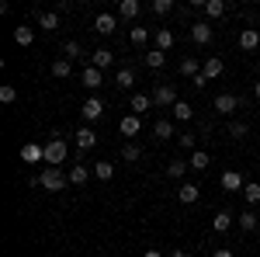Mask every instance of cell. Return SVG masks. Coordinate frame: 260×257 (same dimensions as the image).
I'll return each mask as SVG.
<instances>
[{"label":"cell","instance_id":"cb8c5ba5","mask_svg":"<svg viewBox=\"0 0 260 257\" xmlns=\"http://www.w3.org/2000/svg\"><path fill=\"white\" fill-rule=\"evenodd\" d=\"M149 104H153V94H132V115H146L149 111Z\"/></svg>","mask_w":260,"mask_h":257},{"label":"cell","instance_id":"7402d4cb","mask_svg":"<svg viewBox=\"0 0 260 257\" xmlns=\"http://www.w3.org/2000/svg\"><path fill=\"white\" fill-rule=\"evenodd\" d=\"M142 63H146L149 70H163V66H167V56H163L160 49H149V52H142Z\"/></svg>","mask_w":260,"mask_h":257},{"label":"cell","instance_id":"7c38bea8","mask_svg":"<svg viewBox=\"0 0 260 257\" xmlns=\"http://www.w3.org/2000/svg\"><path fill=\"white\" fill-rule=\"evenodd\" d=\"M66 178H70L73 188H83L87 181L94 178V170H90V167H83V163H77V167H70V174H66Z\"/></svg>","mask_w":260,"mask_h":257},{"label":"cell","instance_id":"d4e9b609","mask_svg":"<svg viewBox=\"0 0 260 257\" xmlns=\"http://www.w3.org/2000/svg\"><path fill=\"white\" fill-rule=\"evenodd\" d=\"M187 170H191V167H187V160H180V157L167 163V178H174V181H180L184 174H187Z\"/></svg>","mask_w":260,"mask_h":257},{"label":"cell","instance_id":"44dd1931","mask_svg":"<svg viewBox=\"0 0 260 257\" xmlns=\"http://www.w3.org/2000/svg\"><path fill=\"white\" fill-rule=\"evenodd\" d=\"M132 83H136V70H132V66H121L118 73H115V87H121V91H128Z\"/></svg>","mask_w":260,"mask_h":257},{"label":"cell","instance_id":"836d02e7","mask_svg":"<svg viewBox=\"0 0 260 257\" xmlns=\"http://www.w3.org/2000/svg\"><path fill=\"white\" fill-rule=\"evenodd\" d=\"M240 226H243V233H253V230L260 226L257 212H243V216H240Z\"/></svg>","mask_w":260,"mask_h":257},{"label":"cell","instance_id":"bcb514c9","mask_svg":"<svg viewBox=\"0 0 260 257\" xmlns=\"http://www.w3.org/2000/svg\"><path fill=\"white\" fill-rule=\"evenodd\" d=\"M170 257H187V250H170Z\"/></svg>","mask_w":260,"mask_h":257},{"label":"cell","instance_id":"83f0119b","mask_svg":"<svg viewBox=\"0 0 260 257\" xmlns=\"http://www.w3.org/2000/svg\"><path fill=\"white\" fill-rule=\"evenodd\" d=\"M153 132H156V139H174V122L170 119H156Z\"/></svg>","mask_w":260,"mask_h":257},{"label":"cell","instance_id":"1f68e13d","mask_svg":"<svg viewBox=\"0 0 260 257\" xmlns=\"http://www.w3.org/2000/svg\"><path fill=\"white\" fill-rule=\"evenodd\" d=\"M70 73H73V63L66 60V56H62V60H56V63H52V77L66 80V77H70Z\"/></svg>","mask_w":260,"mask_h":257},{"label":"cell","instance_id":"30bf717a","mask_svg":"<svg viewBox=\"0 0 260 257\" xmlns=\"http://www.w3.org/2000/svg\"><path fill=\"white\" fill-rule=\"evenodd\" d=\"M21 160H24V163H45V146H39V142H24V146H21Z\"/></svg>","mask_w":260,"mask_h":257},{"label":"cell","instance_id":"d6986e66","mask_svg":"<svg viewBox=\"0 0 260 257\" xmlns=\"http://www.w3.org/2000/svg\"><path fill=\"white\" fill-rule=\"evenodd\" d=\"M198 198H201L198 184H180V191H177V202H180V205H194Z\"/></svg>","mask_w":260,"mask_h":257},{"label":"cell","instance_id":"4fadbf2b","mask_svg":"<svg viewBox=\"0 0 260 257\" xmlns=\"http://www.w3.org/2000/svg\"><path fill=\"white\" fill-rule=\"evenodd\" d=\"M80 83L87 87V91H98L101 83H104V73H101V70H94V66H87V70L80 73Z\"/></svg>","mask_w":260,"mask_h":257},{"label":"cell","instance_id":"ac0fdd59","mask_svg":"<svg viewBox=\"0 0 260 257\" xmlns=\"http://www.w3.org/2000/svg\"><path fill=\"white\" fill-rule=\"evenodd\" d=\"M222 188H225V191H243V188H246V184H243V174L240 170H225V174H222Z\"/></svg>","mask_w":260,"mask_h":257},{"label":"cell","instance_id":"6da1fadb","mask_svg":"<svg viewBox=\"0 0 260 257\" xmlns=\"http://www.w3.org/2000/svg\"><path fill=\"white\" fill-rule=\"evenodd\" d=\"M66 157H70V146H66V139L52 136L49 142H45V167H59Z\"/></svg>","mask_w":260,"mask_h":257},{"label":"cell","instance_id":"f35d334b","mask_svg":"<svg viewBox=\"0 0 260 257\" xmlns=\"http://www.w3.org/2000/svg\"><path fill=\"white\" fill-rule=\"evenodd\" d=\"M229 136L233 139H246L250 136V125H246V122H233V125H229Z\"/></svg>","mask_w":260,"mask_h":257},{"label":"cell","instance_id":"e575fe53","mask_svg":"<svg viewBox=\"0 0 260 257\" xmlns=\"http://www.w3.org/2000/svg\"><path fill=\"white\" fill-rule=\"evenodd\" d=\"M149 11H153L156 18H163V14H170V11H174V0H153V4H149Z\"/></svg>","mask_w":260,"mask_h":257},{"label":"cell","instance_id":"b9f144b4","mask_svg":"<svg viewBox=\"0 0 260 257\" xmlns=\"http://www.w3.org/2000/svg\"><path fill=\"white\" fill-rule=\"evenodd\" d=\"M149 42V28H132V45H146Z\"/></svg>","mask_w":260,"mask_h":257},{"label":"cell","instance_id":"4dcf8cb0","mask_svg":"<svg viewBox=\"0 0 260 257\" xmlns=\"http://www.w3.org/2000/svg\"><path fill=\"white\" fill-rule=\"evenodd\" d=\"M212 226H215V233H225V230H233V216H229V212L222 209V212H215Z\"/></svg>","mask_w":260,"mask_h":257},{"label":"cell","instance_id":"ffe728a7","mask_svg":"<svg viewBox=\"0 0 260 257\" xmlns=\"http://www.w3.org/2000/svg\"><path fill=\"white\" fill-rule=\"evenodd\" d=\"M153 42H156L160 52H167V49H174V32H170V28H156V32H153Z\"/></svg>","mask_w":260,"mask_h":257},{"label":"cell","instance_id":"e0dca14e","mask_svg":"<svg viewBox=\"0 0 260 257\" xmlns=\"http://www.w3.org/2000/svg\"><path fill=\"white\" fill-rule=\"evenodd\" d=\"M139 11H142L139 0H121V4H118V18H125V21H136V18H139Z\"/></svg>","mask_w":260,"mask_h":257},{"label":"cell","instance_id":"5bb4252c","mask_svg":"<svg viewBox=\"0 0 260 257\" xmlns=\"http://www.w3.org/2000/svg\"><path fill=\"white\" fill-rule=\"evenodd\" d=\"M257 45H260V32H257V28H243V32H240V49H243V52H253Z\"/></svg>","mask_w":260,"mask_h":257},{"label":"cell","instance_id":"f546056e","mask_svg":"<svg viewBox=\"0 0 260 257\" xmlns=\"http://www.w3.org/2000/svg\"><path fill=\"white\" fill-rule=\"evenodd\" d=\"M14 42H18V45H31V42H35V28H28V24L14 28Z\"/></svg>","mask_w":260,"mask_h":257},{"label":"cell","instance_id":"8d00e7d4","mask_svg":"<svg viewBox=\"0 0 260 257\" xmlns=\"http://www.w3.org/2000/svg\"><path fill=\"white\" fill-rule=\"evenodd\" d=\"M121 157L128 160V163H136V160H142V150L136 142H125V146H121Z\"/></svg>","mask_w":260,"mask_h":257},{"label":"cell","instance_id":"ab89813d","mask_svg":"<svg viewBox=\"0 0 260 257\" xmlns=\"http://www.w3.org/2000/svg\"><path fill=\"white\" fill-rule=\"evenodd\" d=\"M0 101H4V104H11V101H18V87H11V83H4V87H0Z\"/></svg>","mask_w":260,"mask_h":257},{"label":"cell","instance_id":"7dc6e473","mask_svg":"<svg viewBox=\"0 0 260 257\" xmlns=\"http://www.w3.org/2000/svg\"><path fill=\"white\" fill-rule=\"evenodd\" d=\"M253 98L260 101V80H257V83H253Z\"/></svg>","mask_w":260,"mask_h":257},{"label":"cell","instance_id":"9a60e30c","mask_svg":"<svg viewBox=\"0 0 260 257\" xmlns=\"http://www.w3.org/2000/svg\"><path fill=\"white\" fill-rule=\"evenodd\" d=\"M35 21H39L42 32H56V28H59V14H56V11H39Z\"/></svg>","mask_w":260,"mask_h":257},{"label":"cell","instance_id":"f1b7e54d","mask_svg":"<svg viewBox=\"0 0 260 257\" xmlns=\"http://www.w3.org/2000/svg\"><path fill=\"white\" fill-rule=\"evenodd\" d=\"M170 111H174V119H177V122H191V115H194V108H191L187 101H177Z\"/></svg>","mask_w":260,"mask_h":257},{"label":"cell","instance_id":"9c48e42d","mask_svg":"<svg viewBox=\"0 0 260 257\" xmlns=\"http://www.w3.org/2000/svg\"><path fill=\"white\" fill-rule=\"evenodd\" d=\"M118 129H121V136H125V139H136L142 132V119H139V115H125V119L118 122Z\"/></svg>","mask_w":260,"mask_h":257},{"label":"cell","instance_id":"3957f363","mask_svg":"<svg viewBox=\"0 0 260 257\" xmlns=\"http://www.w3.org/2000/svg\"><path fill=\"white\" fill-rule=\"evenodd\" d=\"M153 104H156V108H174V104H177V91H174L170 83H156V87H153Z\"/></svg>","mask_w":260,"mask_h":257},{"label":"cell","instance_id":"52a82bcc","mask_svg":"<svg viewBox=\"0 0 260 257\" xmlns=\"http://www.w3.org/2000/svg\"><path fill=\"white\" fill-rule=\"evenodd\" d=\"M212 35H215V28H212L208 21H194V24H191V39L198 42V45H208Z\"/></svg>","mask_w":260,"mask_h":257},{"label":"cell","instance_id":"d590c367","mask_svg":"<svg viewBox=\"0 0 260 257\" xmlns=\"http://www.w3.org/2000/svg\"><path fill=\"white\" fill-rule=\"evenodd\" d=\"M62 52H66V60L73 63V60H80V56H83V45L73 39V42H66V45H62Z\"/></svg>","mask_w":260,"mask_h":257},{"label":"cell","instance_id":"4316f807","mask_svg":"<svg viewBox=\"0 0 260 257\" xmlns=\"http://www.w3.org/2000/svg\"><path fill=\"white\" fill-rule=\"evenodd\" d=\"M180 73H184V77H191V80H194V77L201 73V63L194 60V56H184V60H180Z\"/></svg>","mask_w":260,"mask_h":257},{"label":"cell","instance_id":"7a4b0ae2","mask_svg":"<svg viewBox=\"0 0 260 257\" xmlns=\"http://www.w3.org/2000/svg\"><path fill=\"white\" fill-rule=\"evenodd\" d=\"M39 181H42V188H45V191H52V195H56V191H62V188L70 184V178L62 174L59 167H45V170L39 174Z\"/></svg>","mask_w":260,"mask_h":257},{"label":"cell","instance_id":"74e56055","mask_svg":"<svg viewBox=\"0 0 260 257\" xmlns=\"http://www.w3.org/2000/svg\"><path fill=\"white\" fill-rule=\"evenodd\" d=\"M243 198H246L250 205H257V202H260V184H257V181H250V184L243 188Z\"/></svg>","mask_w":260,"mask_h":257},{"label":"cell","instance_id":"ba28073f","mask_svg":"<svg viewBox=\"0 0 260 257\" xmlns=\"http://www.w3.org/2000/svg\"><path fill=\"white\" fill-rule=\"evenodd\" d=\"M111 63H115V52H111V49H104V45L90 52V66H94V70H101V73H104Z\"/></svg>","mask_w":260,"mask_h":257},{"label":"cell","instance_id":"8fae6325","mask_svg":"<svg viewBox=\"0 0 260 257\" xmlns=\"http://www.w3.org/2000/svg\"><path fill=\"white\" fill-rule=\"evenodd\" d=\"M201 73L208 77V83H212L215 77H222V73H225V63H222L219 56H208V60L201 63Z\"/></svg>","mask_w":260,"mask_h":257},{"label":"cell","instance_id":"2e32d148","mask_svg":"<svg viewBox=\"0 0 260 257\" xmlns=\"http://www.w3.org/2000/svg\"><path fill=\"white\" fill-rule=\"evenodd\" d=\"M94 146H98V132L87 129V125L77 129V150H94Z\"/></svg>","mask_w":260,"mask_h":257},{"label":"cell","instance_id":"7bdbcfd3","mask_svg":"<svg viewBox=\"0 0 260 257\" xmlns=\"http://www.w3.org/2000/svg\"><path fill=\"white\" fill-rule=\"evenodd\" d=\"M191 83H194V87H198V91H205V87H208V77H205V73H198V77L191 80Z\"/></svg>","mask_w":260,"mask_h":257},{"label":"cell","instance_id":"ee69618b","mask_svg":"<svg viewBox=\"0 0 260 257\" xmlns=\"http://www.w3.org/2000/svg\"><path fill=\"white\" fill-rule=\"evenodd\" d=\"M142 257H163V250H146Z\"/></svg>","mask_w":260,"mask_h":257},{"label":"cell","instance_id":"8992f818","mask_svg":"<svg viewBox=\"0 0 260 257\" xmlns=\"http://www.w3.org/2000/svg\"><path fill=\"white\" fill-rule=\"evenodd\" d=\"M80 115H83L87 122L104 119V101H101V98H87V101H83V108H80Z\"/></svg>","mask_w":260,"mask_h":257},{"label":"cell","instance_id":"5b68a950","mask_svg":"<svg viewBox=\"0 0 260 257\" xmlns=\"http://www.w3.org/2000/svg\"><path fill=\"white\" fill-rule=\"evenodd\" d=\"M94 32H98V35H115V32H118V18L108 14V11L98 14V18H94Z\"/></svg>","mask_w":260,"mask_h":257},{"label":"cell","instance_id":"277c9868","mask_svg":"<svg viewBox=\"0 0 260 257\" xmlns=\"http://www.w3.org/2000/svg\"><path fill=\"white\" fill-rule=\"evenodd\" d=\"M240 104H243V98H236V94H219L215 98V115H233V111H240Z\"/></svg>","mask_w":260,"mask_h":257},{"label":"cell","instance_id":"484cf974","mask_svg":"<svg viewBox=\"0 0 260 257\" xmlns=\"http://www.w3.org/2000/svg\"><path fill=\"white\" fill-rule=\"evenodd\" d=\"M90 170H94V178H98V181H111V178H115V163H108V160H98Z\"/></svg>","mask_w":260,"mask_h":257},{"label":"cell","instance_id":"f6af8a7d","mask_svg":"<svg viewBox=\"0 0 260 257\" xmlns=\"http://www.w3.org/2000/svg\"><path fill=\"white\" fill-rule=\"evenodd\" d=\"M212 257H233V250H215Z\"/></svg>","mask_w":260,"mask_h":257},{"label":"cell","instance_id":"603a6c76","mask_svg":"<svg viewBox=\"0 0 260 257\" xmlns=\"http://www.w3.org/2000/svg\"><path fill=\"white\" fill-rule=\"evenodd\" d=\"M208 163H212V153H205V150H194L191 160H187V167H191V170H208Z\"/></svg>","mask_w":260,"mask_h":257},{"label":"cell","instance_id":"d6a6232c","mask_svg":"<svg viewBox=\"0 0 260 257\" xmlns=\"http://www.w3.org/2000/svg\"><path fill=\"white\" fill-rule=\"evenodd\" d=\"M229 7H225V0H205V14L208 18H222Z\"/></svg>","mask_w":260,"mask_h":257},{"label":"cell","instance_id":"60d3db41","mask_svg":"<svg viewBox=\"0 0 260 257\" xmlns=\"http://www.w3.org/2000/svg\"><path fill=\"white\" fill-rule=\"evenodd\" d=\"M194 142H198V139L191 136V132H184V136H177V146H180V150H187V153H194Z\"/></svg>","mask_w":260,"mask_h":257}]
</instances>
